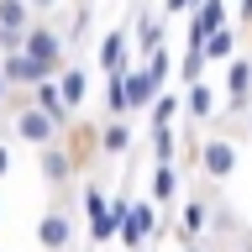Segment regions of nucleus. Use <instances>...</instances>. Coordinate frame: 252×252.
Returning a JSON list of instances; mask_svg holds the SVG:
<instances>
[{
  "label": "nucleus",
  "instance_id": "nucleus-13",
  "mask_svg": "<svg viewBox=\"0 0 252 252\" xmlns=\"http://www.w3.org/2000/svg\"><path fill=\"white\" fill-rule=\"evenodd\" d=\"M79 200H84V220H90V216H100V210H110L105 179H84V184H79Z\"/></svg>",
  "mask_w": 252,
  "mask_h": 252
},
{
  "label": "nucleus",
  "instance_id": "nucleus-1",
  "mask_svg": "<svg viewBox=\"0 0 252 252\" xmlns=\"http://www.w3.org/2000/svg\"><path fill=\"white\" fill-rule=\"evenodd\" d=\"M79 220H84V200H79V189H74V184L53 189V200H47L42 220H37V247H42V252H74Z\"/></svg>",
  "mask_w": 252,
  "mask_h": 252
},
{
  "label": "nucleus",
  "instance_id": "nucleus-17",
  "mask_svg": "<svg viewBox=\"0 0 252 252\" xmlns=\"http://www.w3.org/2000/svg\"><path fill=\"white\" fill-rule=\"evenodd\" d=\"M194 11V0H163V16H189Z\"/></svg>",
  "mask_w": 252,
  "mask_h": 252
},
{
  "label": "nucleus",
  "instance_id": "nucleus-7",
  "mask_svg": "<svg viewBox=\"0 0 252 252\" xmlns=\"http://www.w3.org/2000/svg\"><path fill=\"white\" fill-rule=\"evenodd\" d=\"M220 27H231V21H226V0H200V5L189 11V42H205V37L220 32Z\"/></svg>",
  "mask_w": 252,
  "mask_h": 252
},
{
  "label": "nucleus",
  "instance_id": "nucleus-8",
  "mask_svg": "<svg viewBox=\"0 0 252 252\" xmlns=\"http://www.w3.org/2000/svg\"><path fill=\"white\" fill-rule=\"evenodd\" d=\"M147 158H153V163H179V158H184L179 126H147Z\"/></svg>",
  "mask_w": 252,
  "mask_h": 252
},
{
  "label": "nucleus",
  "instance_id": "nucleus-11",
  "mask_svg": "<svg viewBox=\"0 0 252 252\" xmlns=\"http://www.w3.org/2000/svg\"><path fill=\"white\" fill-rule=\"evenodd\" d=\"M236 37H242V27H220L205 37V53H210V63H231L236 58Z\"/></svg>",
  "mask_w": 252,
  "mask_h": 252
},
{
  "label": "nucleus",
  "instance_id": "nucleus-3",
  "mask_svg": "<svg viewBox=\"0 0 252 252\" xmlns=\"http://www.w3.org/2000/svg\"><path fill=\"white\" fill-rule=\"evenodd\" d=\"M131 53H137L131 27H110V32H100V42H94V63H100V74H126V68H131Z\"/></svg>",
  "mask_w": 252,
  "mask_h": 252
},
{
  "label": "nucleus",
  "instance_id": "nucleus-18",
  "mask_svg": "<svg viewBox=\"0 0 252 252\" xmlns=\"http://www.w3.org/2000/svg\"><path fill=\"white\" fill-rule=\"evenodd\" d=\"M32 11L37 16H63V0H32Z\"/></svg>",
  "mask_w": 252,
  "mask_h": 252
},
{
  "label": "nucleus",
  "instance_id": "nucleus-2",
  "mask_svg": "<svg viewBox=\"0 0 252 252\" xmlns=\"http://www.w3.org/2000/svg\"><path fill=\"white\" fill-rule=\"evenodd\" d=\"M37 168H42V184L47 189H63V184H74L79 173V158H74V147H68V137H58L53 142V147H42V153H37Z\"/></svg>",
  "mask_w": 252,
  "mask_h": 252
},
{
  "label": "nucleus",
  "instance_id": "nucleus-15",
  "mask_svg": "<svg viewBox=\"0 0 252 252\" xmlns=\"http://www.w3.org/2000/svg\"><path fill=\"white\" fill-rule=\"evenodd\" d=\"M142 63H147V74H153L158 84L168 90V74H173V53H168V42H163V47H153V53H147Z\"/></svg>",
  "mask_w": 252,
  "mask_h": 252
},
{
  "label": "nucleus",
  "instance_id": "nucleus-19",
  "mask_svg": "<svg viewBox=\"0 0 252 252\" xmlns=\"http://www.w3.org/2000/svg\"><path fill=\"white\" fill-rule=\"evenodd\" d=\"M5 173H11V137L0 131V179H5Z\"/></svg>",
  "mask_w": 252,
  "mask_h": 252
},
{
  "label": "nucleus",
  "instance_id": "nucleus-6",
  "mask_svg": "<svg viewBox=\"0 0 252 252\" xmlns=\"http://www.w3.org/2000/svg\"><path fill=\"white\" fill-rule=\"evenodd\" d=\"M216 116H220L216 90H210V84H200V79H194V84H184V121H189V126H210Z\"/></svg>",
  "mask_w": 252,
  "mask_h": 252
},
{
  "label": "nucleus",
  "instance_id": "nucleus-9",
  "mask_svg": "<svg viewBox=\"0 0 252 252\" xmlns=\"http://www.w3.org/2000/svg\"><path fill=\"white\" fill-rule=\"evenodd\" d=\"M179 116H184V90H163L158 105L147 110V126H179Z\"/></svg>",
  "mask_w": 252,
  "mask_h": 252
},
{
  "label": "nucleus",
  "instance_id": "nucleus-12",
  "mask_svg": "<svg viewBox=\"0 0 252 252\" xmlns=\"http://www.w3.org/2000/svg\"><path fill=\"white\" fill-rule=\"evenodd\" d=\"M205 63H210L205 42H184V58H179V84H194V79L205 74Z\"/></svg>",
  "mask_w": 252,
  "mask_h": 252
},
{
  "label": "nucleus",
  "instance_id": "nucleus-16",
  "mask_svg": "<svg viewBox=\"0 0 252 252\" xmlns=\"http://www.w3.org/2000/svg\"><path fill=\"white\" fill-rule=\"evenodd\" d=\"M179 252H226V242H216V236H200V242H184Z\"/></svg>",
  "mask_w": 252,
  "mask_h": 252
},
{
  "label": "nucleus",
  "instance_id": "nucleus-5",
  "mask_svg": "<svg viewBox=\"0 0 252 252\" xmlns=\"http://www.w3.org/2000/svg\"><path fill=\"white\" fill-rule=\"evenodd\" d=\"M100 153H105V158H131V153H137V121H131V116L100 121Z\"/></svg>",
  "mask_w": 252,
  "mask_h": 252
},
{
  "label": "nucleus",
  "instance_id": "nucleus-21",
  "mask_svg": "<svg viewBox=\"0 0 252 252\" xmlns=\"http://www.w3.org/2000/svg\"><path fill=\"white\" fill-rule=\"evenodd\" d=\"M236 27H242V32L252 27V0H242V21H236Z\"/></svg>",
  "mask_w": 252,
  "mask_h": 252
},
{
  "label": "nucleus",
  "instance_id": "nucleus-4",
  "mask_svg": "<svg viewBox=\"0 0 252 252\" xmlns=\"http://www.w3.org/2000/svg\"><path fill=\"white\" fill-rule=\"evenodd\" d=\"M147 194L163 210H179L184 205V163H153L147 168Z\"/></svg>",
  "mask_w": 252,
  "mask_h": 252
},
{
  "label": "nucleus",
  "instance_id": "nucleus-14",
  "mask_svg": "<svg viewBox=\"0 0 252 252\" xmlns=\"http://www.w3.org/2000/svg\"><path fill=\"white\" fill-rule=\"evenodd\" d=\"M116 231H121V216H116V210H100V216H90V242H94V247H105Z\"/></svg>",
  "mask_w": 252,
  "mask_h": 252
},
{
  "label": "nucleus",
  "instance_id": "nucleus-20",
  "mask_svg": "<svg viewBox=\"0 0 252 252\" xmlns=\"http://www.w3.org/2000/svg\"><path fill=\"white\" fill-rule=\"evenodd\" d=\"M11 94H16V84H11V79H5V68H0V110L11 105Z\"/></svg>",
  "mask_w": 252,
  "mask_h": 252
},
{
  "label": "nucleus",
  "instance_id": "nucleus-10",
  "mask_svg": "<svg viewBox=\"0 0 252 252\" xmlns=\"http://www.w3.org/2000/svg\"><path fill=\"white\" fill-rule=\"evenodd\" d=\"M58 90H63V100H68V105H84V94H90V74H84V63H68V68H63L58 74Z\"/></svg>",
  "mask_w": 252,
  "mask_h": 252
},
{
  "label": "nucleus",
  "instance_id": "nucleus-22",
  "mask_svg": "<svg viewBox=\"0 0 252 252\" xmlns=\"http://www.w3.org/2000/svg\"><path fill=\"white\" fill-rule=\"evenodd\" d=\"M242 137L252 142V105H247V116H242Z\"/></svg>",
  "mask_w": 252,
  "mask_h": 252
}]
</instances>
